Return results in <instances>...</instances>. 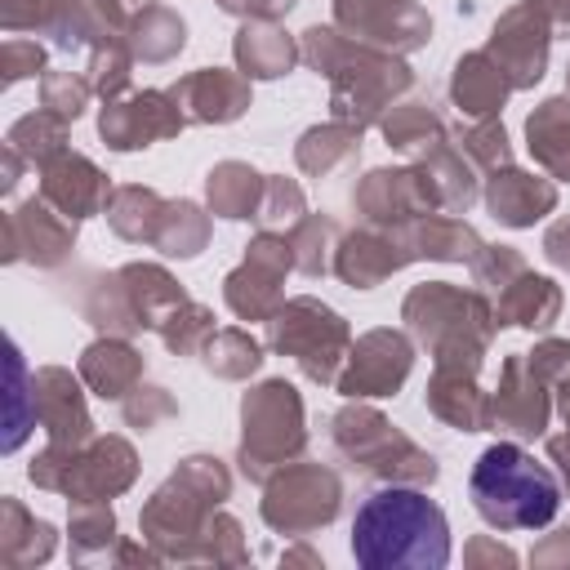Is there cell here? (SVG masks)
I'll use <instances>...</instances> for the list:
<instances>
[{"instance_id":"6da1fadb","label":"cell","mask_w":570,"mask_h":570,"mask_svg":"<svg viewBox=\"0 0 570 570\" xmlns=\"http://www.w3.org/2000/svg\"><path fill=\"white\" fill-rule=\"evenodd\" d=\"M352 557L365 570H441L450 561V521L423 490H374L352 517Z\"/></svg>"},{"instance_id":"7a4b0ae2","label":"cell","mask_w":570,"mask_h":570,"mask_svg":"<svg viewBox=\"0 0 570 570\" xmlns=\"http://www.w3.org/2000/svg\"><path fill=\"white\" fill-rule=\"evenodd\" d=\"M468 490H472V508L490 525H499V530H534V525H548L557 517V503H561L557 476L534 454H525L521 445H508V441L503 445H490L472 463Z\"/></svg>"}]
</instances>
